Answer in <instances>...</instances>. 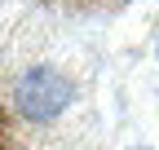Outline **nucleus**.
<instances>
[{
	"label": "nucleus",
	"mask_w": 159,
	"mask_h": 150,
	"mask_svg": "<svg viewBox=\"0 0 159 150\" xmlns=\"http://www.w3.org/2000/svg\"><path fill=\"white\" fill-rule=\"evenodd\" d=\"M66 102H71V84L49 66H31L13 84V115L22 124H49L62 115Z\"/></svg>",
	"instance_id": "1"
},
{
	"label": "nucleus",
	"mask_w": 159,
	"mask_h": 150,
	"mask_svg": "<svg viewBox=\"0 0 159 150\" xmlns=\"http://www.w3.org/2000/svg\"><path fill=\"white\" fill-rule=\"evenodd\" d=\"M53 5H62V9H84V13H102V9L128 5V0H53Z\"/></svg>",
	"instance_id": "2"
},
{
	"label": "nucleus",
	"mask_w": 159,
	"mask_h": 150,
	"mask_svg": "<svg viewBox=\"0 0 159 150\" xmlns=\"http://www.w3.org/2000/svg\"><path fill=\"white\" fill-rule=\"evenodd\" d=\"M0 150H18V146H13V119H9L5 102H0Z\"/></svg>",
	"instance_id": "3"
}]
</instances>
